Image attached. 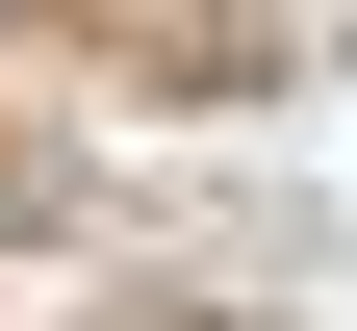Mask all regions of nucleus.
I'll return each instance as SVG.
<instances>
[{
	"instance_id": "f257e3e1",
	"label": "nucleus",
	"mask_w": 357,
	"mask_h": 331,
	"mask_svg": "<svg viewBox=\"0 0 357 331\" xmlns=\"http://www.w3.org/2000/svg\"><path fill=\"white\" fill-rule=\"evenodd\" d=\"M178 331H230V306H178Z\"/></svg>"
}]
</instances>
